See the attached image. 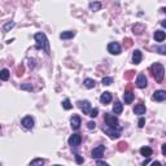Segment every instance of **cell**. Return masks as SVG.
I'll use <instances>...</instances> for the list:
<instances>
[{"mask_svg": "<svg viewBox=\"0 0 166 166\" xmlns=\"http://www.w3.org/2000/svg\"><path fill=\"white\" fill-rule=\"evenodd\" d=\"M34 38L36 40V49H43V51H45V53L49 55L51 53L49 43H48V39H47V36H45V34L36 33Z\"/></svg>", "mask_w": 166, "mask_h": 166, "instance_id": "cell-1", "label": "cell"}, {"mask_svg": "<svg viewBox=\"0 0 166 166\" xmlns=\"http://www.w3.org/2000/svg\"><path fill=\"white\" fill-rule=\"evenodd\" d=\"M151 71H152V75H153V78L156 79V82L161 83L165 77V68L161 65V64L156 62L153 64V65L151 66Z\"/></svg>", "mask_w": 166, "mask_h": 166, "instance_id": "cell-2", "label": "cell"}, {"mask_svg": "<svg viewBox=\"0 0 166 166\" xmlns=\"http://www.w3.org/2000/svg\"><path fill=\"white\" fill-rule=\"evenodd\" d=\"M103 130L109 135L110 139H118L121 136V127H109V126H103Z\"/></svg>", "mask_w": 166, "mask_h": 166, "instance_id": "cell-3", "label": "cell"}, {"mask_svg": "<svg viewBox=\"0 0 166 166\" xmlns=\"http://www.w3.org/2000/svg\"><path fill=\"white\" fill-rule=\"evenodd\" d=\"M105 123H107V126H109V127H119L118 118L114 116V114H109V113L105 114Z\"/></svg>", "mask_w": 166, "mask_h": 166, "instance_id": "cell-4", "label": "cell"}, {"mask_svg": "<svg viewBox=\"0 0 166 166\" xmlns=\"http://www.w3.org/2000/svg\"><path fill=\"white\" fill-rule=\"evenodd\" d=\"M78 107L81 108V110L83 112V114H87V116H90L91 114V104L90 101L87 100H83V101H78Z\"/></svg>", "mask_w": 166, "mask_h": 166, "instance_id": "cell-5", "label": "cell"}, {"mask_svg": "<svg viewBox=\"0 0 166 166\" xmlns=\"http://www.w3.org/2000/svg\"><path fill=\"white\" fill-rule=\"evenodd\" d=\"M68 141H69V145H70V147L77 148V147L81 144V141H82V136L78 135V134H74V135H71L70 138H69Z\"/></svg>", "mask_w": 166, "mask_h": 166, "instance_id": "cell-6", "label": "cell"}, {"mask_svg": "<svg viewBox=\"0 0 166 166\" xmlns=\"http://www.w3.org/2000/svg\"><path fill=\"white\" fill-rule=\"evenodd\" d=\"M104 152H105V147H104V145H98L96 148L92 149L91 157H92V158H100L101 156L104 154Z\"/></svg>", "mask_w": 166, "mask_h": 166, "instance_id": "cell-7", "label": "cell"}, {"mask_svg": "<svg viewBox=\"0 0 166 166\" xmlns=\"http://www.w3.org/2000/svg\"><path fill=\"white\" fill-rule=\"evenodd\" d=\"M108 51H109V53H112V55H119L121 53V45H119L117 42H112V43L108 44Z\"/></svg>", "mask_w": 166, "mask_h": 166, "instance_id": "cell-8", "label": "cell"}, {"mask_svg": "<svg viewBox=\"0 0 166 166\" xmlns=\"http://www.w3.org/2000/svg\"><path fill=\"white\" fill-rule=\"evenodd\" d=\"M147 85H148V81H147V77L144 74H139L136 79V87L138 88H145Z\"/></svg>", "mask_w": 166, "mask_h": 166, "instance_id": "cell-9", "label": "cell"}, {"mask_svg": "<svg viewBox=\"0 0 166 166\" xmlns=\"http://www.w3.org/2000/svg\"><path fill=\"white\" fill-rule=\"evenodd\" d=\"M152 99H153L154 101H164V100H166V91L158 90V91L153 92V95H152Z\"/></svg>", "mask_w": 166, "mask_h": 166, "instance_id": "cell-10", "label": "cell"}, {"mask_svg": "<svg viewBox=\"0 0 166 166\" xmlns=\"http://www.w3.org/2000/svg\"><path fill=\"white\" fill-rule=\"evenodd\" d=\"M21 125H22V126H24L25 128H27V130H31V128L34 127V119L31 118L30 116H27V117H25V118L21 121Z\"/></svg>", "mask_w": 166, "mask_h": 166, "instance_id": "cell-11", "label": "cell"}, {"mask_svg": "<svg viewBox=\"0 0 166 166\" xmlns=\"http://www.w3.org/2000/svg\"><path fill=\"white\" fill-rule=\"evenodd\" d=\"M100 101H101L103 104H109L110 101H112V94H110V92H108V91L103 92V94H101V96H100Z\"/></svg>", "mask_w": 166, "mask_h": 166, "instance_id": "cell-12", "label": "cell"}, {"mask_svg": "<svg viewBox=\"0 0 166 166\" xmlns=\"http://www.w3.org/2000/svg\"><path fill=\"white\" fill-rule=\"evenodd\" d=\"M141 52L139 49H135V52L132 53V64H135V65H138V64H140L141 62Z\"/></svg>", "mask_w": 166, "mask_h": 166, "instance_id": "cell-13", "label": "cell"}, {"mask_svg": "<svg viewBox=\"0 0 166 166\" xmlns=\"http://www.w3.org/2000/svg\"><path fill=\"white\" fill-rule=\"evenodd\" d=\"M134 98H135V95H134L132 91H125L123 100H125V103H126V104H131L132 100H134Z\"/></svg>", "mask_w": 166, "mask_h": 166, "instance_id": "cell-14", "label": "cell"}, {"mask_svg": "<svg viewBox=\"0 0 166 166\" xmlns=\"http://www.w3.org/2000/svg\"><path fill=\"white\" fill-rule=\"evenodd\" d=\"M70 123H71V127L74 130H78L81 127V117L79 116H73L70 119Z\"/></svg>", "mask_w": 166, "mask_h": 166, "instance_id": "cell-15", "label": "cell"}, {"mask_svg": "<svg viewBox=\"0 0 166 166\" xmlns=\"http://www.w3.org/2000/svg\"><path fill=\"white\" fill-rule=\"evenodd\" d=\"M153 38H154V40H156V42H164V40L166 39V34H165V31L156 30V31H154Z\"/></svg>", "mask_w": 166, "mask_h": 166, "instance_id": "cell-16", "label": "cell"}, {"mask_svg": "<svg viewBox=\"0 0 166 166\" xmlns=\"http://www.w3.org/2000/svg\"><path fill=\"white\" fill-rule=\"evenodd\" d=\"M134 113H135V114H139V116L144 114V113H145V105L143 104V103L135 105V108H134Z\"/></svg>", "mask_w": 166, "mask_h": 166, "instance_id": "cell-17", "label": "cell"}, {"mask_svg": "<svg viewBox=\"0 0 166 166\" xmlns=\"http://www.w3.org/2000/svg\"><path fill=\"white\" fill-rule=\"evenodd\" d=\"M144 25L143 24H135L134 25V27H132V30H134V34H136V35H140L143 31H144Z\"/></svg>", "mask_w": 166, "mask_h": 166, "instance_id": "cell-18", "label": "cell"}, {"mask_svg": "<svg viewBox=\"0 0 166 166\" xmlns=\"http://www.w3.org/2000/svg\"><path fill=\"white\" fill-rule=\"evenodd\" d=\"M122 110H123V105L119 103V101H116V103H114V105H113V112H114V114H121Z\"/></svg>", "mask_w": 166, "mask_h": 166, "instance_id": "cell-19", "label": "cell"}, {"mask_svg": "<svg viewBox=\"0 0 166 166\" xmlns=\"http://www.w3.org/2000/svg\"><path fill=\"white\" fill-rule=\"evenodd\" d=\"M74 35H75L74 31H64V33L60 34V38H61V39H70Z\"/></svg>", "mask_w": 166, "mask_h": 166, "instance_id": "cell-20", "label": "cell"}, {"mask_svg": "<svg viewBox=\"0 0 166 166\" xmlns=\"http://www.w3.org/2000/svg\"><path fill=\"white\" fill-rule=\"evenodd\" d=\"M140 154L144 156V157H149L152 154V149L149 147H143V148H140Z\"/></svg>", "mask_w": 166, "mask_h": 166, "instance_id": "cell-21", "label": "cell"}, {"mask_svg": "<svg viewBox=\"0 0 166 166\" xmlns=\"http://www.w3.org/2000/svg\"><path fill=\"white\" fill-rule=\"evenodd\" d=\"M85 86L87 87V88H94V87L96 86V82L94 79H91V78H86V79H85Z\"/></svg>", "mask_w": 166, "mask_h": 166, "instance_id": "cell-22", "label": "cell"}, {"mask_svg": "<svg viewBox=\"0 0 166 166\" xmlns=\"http://www.w3.org/2000/svg\"><path fill=\"white\" fill-rule=\"evenodd\" d=\"M100 8H101V3H99V2L90 3V9H91V11L96 12V11H100Z\"/></svg>", "mask_w": 166, "mask_h": 166, "instance_id": "cell-23", "label": "cell"}, {"mask_svg": "<svg viewBox=\"0 0 166 166\" xmlns=\"http://www.w3.org/2000/svg\"><path fill=\"white\" fill-rule=\"evenodd\" d=\"M44 165V160L43 158H35L31 161L30 166H43Z\"/></svg>", "mask_w": 166, "mask_h": 166, "instance_id": "cell-24", "label": "cell"}, {"mask_svg": "<svg viewBox=\"0 0 166 166\" xmlns=\"http://www.w3.org/2000/svg\"><path fill=\"white\" fill-rule=\"evenodd\" d=\"M15 25H16L15 22H7V24L3 26V31H4V33H8L9 30H11V29H13V27H15Z\"/></svg>", "mask_w": 166, "mask_h": 166, "instance_id": "cell-25", "label": "cell"}, {"mask_svg": "<svg viewBox=\"0 0 166 166\" xmlns=\"http://www.w3.org/2000/svg\"><path fill=\"white\" fill-rule=\"evenodd\" d=\"M0 78H2V81H8V78H9V70L8 69H3L2 73H0Z\"/></svg>", "mask_w": 166, "mask_h": 166, "instance_id": "cell-26", "label": "cell"}, {"mask_svg": "<svg viewBox=\"0 0 166 166\" xmlns=\"http://www.w3.org/2000/svg\"><path fill=\"white\" fill-rule=\"evenodd\" d=\"M62 107H64V109L69 110V109L73 108V105H71V103H70V100H69V99H65V100L62 101Z\"/></svg>", "mask_w": 166, "mask_h": 166, "instance_id": "cell-27", "label": "cell"}, {"mask_svg": "<svg viewBox=\"0 0 166 166\" xmlns=\"http://www.w3.org/2000/svg\"><path fill=\"white\" fill-rule=\"evenodd\" d=\"M154 51L161 55H166V45H160V47H154Z\"/></svg>", "mask_w": 166, "mask_h": 166, "instance_id": "cell-28", "label": "cell"}, {"mask_svg": "<svg viewBox=\"0 0 166 166\" xmlns=\"http://www.w3.org/2000/svg\"><path fill=\"white\" fill-rule=\"evenodd\" d=\"M112 82H113V78H110V77H105V78H103V81H101V83H103L104 86L112 85Z\"/></svg>", "mask_w": 166, "mask_h": 166, "instance_id": "cell-29", "label": "cell"}, {"mask_svg": "<svg viewBox=\"0 0 166 166\" xmlns=\"http://www.w3.org/2000/svg\"><path fill=\"white\" fill-rule=\"evenodd\" d=\"M118 149L121 151V152L126 151V149H127V144H126V143H125V141H121V143H119V144H118Z\"/></svg>", "mask_w": 166, "mask_h": 166, "instance_id": "cell-30", "label": "cell"}, {"mask_svg": "<svg viewBox=\"0 0 166 166\" xmlns=\"http://www.w3.org/2000/svg\"><path fill=\"white\" fill-rule=\"evenodd\" d=\"M98 113H99V109H98V108H94V109L91 110V114H90V117L95 118L96 116H98Z\"/></svg>", "mask_w": 166, "mask_h": 166, "instance_id": "cell-31", "label": "cell"}, {"mask_svg": "<svg viewBox=\"0 0 166 166\" xmlns=\"http://www.w3.org/2000/svg\"><path fill=\"white\" fill-rule=\"evenodd\" d=\"M87 127H88L90 130H92V128H95V127H96V123H95L94 121H90L88 123H87Z\"/></svg>", "mask_w": 166, "mask_h": 166, "instance_id": "cell-32", "label": "cell"}, {"mask_svg": "<svg viewBox=\"0 0 166 166\" xmlns=\"http://www.w3.org/2000/svg\"><path fill=\"white\" fill-rule=\"evenodd\" d=\"M144 125H145V119H144V118H140L139 122H138V126L141 128V127H144Z\"/></svg>", "mask_w": 166, "mask_h": 166, "instance_id": "cell-33", "label": "cell"}, {"mask_svg": "<svg viewBox=\"0 0 166 166\" xmlns=\"http://www.w3.org/2000/svg\"><path fill=\"white\" fill-rule=\"evenodd\" d=\"M75 161H77V164H83V158L79 154H75Z\"/></svg>", "mask_w": 166, "mask_h": 166, "instance_id": "cell-34", "label": "cell"}, {"mask_svg": "<svg viewBox=\"0 0 166 166\" xmlns=\"http://www.w3.org/2000/svg\"><path fill=\"white\" fill-rule=\"evenodd\" d=\"M132 75H134V71H127V74H125V78H126V79H130Z\"/></svg>", "mask_w": 166, "mask_h": 166, "instance_id": "cell-35", "label": "cell"}, {"mask_svg": "<svg viewBox=\"0 0 166 166\" xmlns=\"http://www.w3.org/2000/svg\"><path fill=\"white\" fill-rule=\"evenodd\" d=\"M22 71H24V68H22V66H20V68L17 69V75H18V77H20V75H22Z\"/></svg>", "mask_w": 166, "mask_h": 166, "instance_id": "cell-36", "label": "cell"}, {"mask_svg": "<svg viewBox=\"0 0 166 166\" xmlns=\"http://www.w3.org/2000/svg\"><path fill=\"white\" fill-rule=\"evenodd\" d=\"M161 152H162V154H164V156H166V143H165V144H164L162 147H161Z\"/></svg>", "mask_w": 166, "mask_h": 166, "instance_id": "cell-37", "label": "cell"}, {"mask_svg": "<svg viewBox=\"0 0 166 166\" xmlns=\"http://www.w3.org/2000/svg\"><path fill=\"white\" fill-rule=\"evenodd\" d=\"M21 88H24V90H33V86H27V85H24V86H21Z\"/></svg>", "mask_w": 166, "mask_h": 166, "instance_id": "cell-38", "label": "cell"}, {"mask_svg": "<svg viewBox=\"0 0 166 166\" xmlns=\"http://www.w3.org/2000/svg\"><path fill=\"white\" fill-rule=\"evenodd\" d=\"M96 165H98V166H109L108 164L103 162V161H98V162H96Z\"/></svg>", "mask_w": 166, "mask_h": 166, "instance_id": "cell-39", "label": "cell"}, {"mask_svg": "<svg viewBox=\"0 0 166 166\" xmlns=\"http://www.w3.org/2000/svg\"><path fill=\"white\" fill-rule=\"evenodd\" d=\"M152 166H161V164L158 161H153V162H152Z\"/></svg>", "mask_w": 166, "mask_h": 166, "instance_id": "cell-40", "label": "cell"}, {"mask_svg": "<svg viewBox=\"0 0 166 166\" xmlns=\"http://www.w3.org/2000/svg\"><path fill=\"white\" fill-rule=\"evenodd\" d=\"M161 26H162V27H166V20L161 21Z\"/></svg>", "mask_w": 166, "mask_h": 166, "instance_id": "cell-41", "label": "cell"}, {"mask_svg": "<svg viewBox=\"0 0 166 166\" xmlns=\"http://www.w3.org/2000/svg\"><path fill=\"white\" fill-rule=\"evenodd\" d=\"M148 162H149V157H148V158H147V160H145V161H144V162H143L141 165H143V166H145V165H147V164H148Z\"/></svg>", "mask_w": 166, "mask_h": 166, "instance_id": "cell-42", "label": "cell"}, {"mask_svg": "<svg viewBox=\"0 0 166 166\" xmlns=\"http://www.w3.org/2000/svg\"><path fill=\"white\" fill-rule=\"evenodd\" d=\"M162 12H164V13H166V8H162Z\"/></svg>", "mask_w": 166, "mask_h": 166, "instance_id": "cell-43", "label": "cell"}, {"mask_svg": "<svg viewBox=\"0 0 166 166\" xmlns=\"http://www.w3.org/2000/svg\"><path fill=\"white\" fill-rule=\"evenodd\" d=\"M55 166H61V165H55Z\"/></svg>", "mask_w": 166, "mask_h": 166, "instance_id": "cell-44", "label": "cell"}, {"mask_svg": "<svg viewBox=\"0 0 166 166\" xmlns=\"http://www.w3.org/2000/svg\"><path fill=\"white\" fill-rule=\"evenodd\" d=\"M164 166H166V165H164Z\"/></svg>", "mask_w": 166, "mask_h": 166, "instance_id": "cell-45", "label": "cell"}]
</instances>
